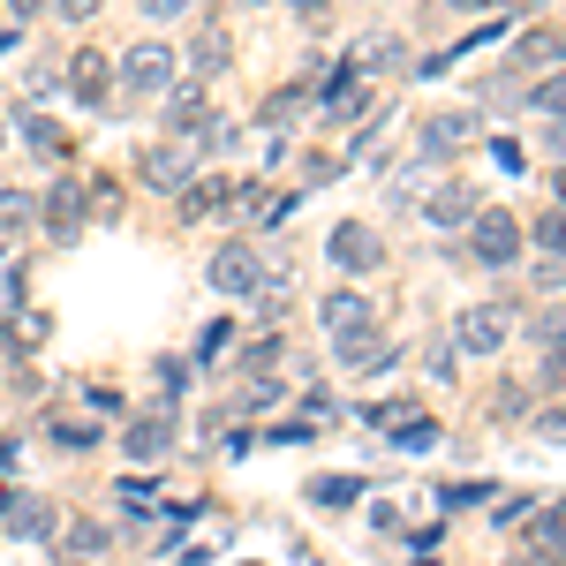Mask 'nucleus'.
I'll return each instance as SVG.
<instances>
[{"mask_svg": "<svg viewBox=\"0 0 566 566\" xmlns=\"http://www.w3.org/2000/svg\"><path fill=\"white\" fill-rule=\"evenodd\" d=\"M528 106H544L552 122H566V69L552 76V84H536V91H528Z\"/></svg>", "mask_w": 566, "mask_h": 566, "instance_id": "27", "label": "nucleus"}, {"mask_svg": "<svg viewBox=\"0 0 566 566\" xmlns=\"http://www.w3.org/2000/svg\"><path fill=\"white\" fill-rule=\"evenodd\" d=\"M528 333H536V348H544V355H559V363H566V310H544Z\"/></svg>", "mask_w": 566, "mask_h": 566, "instance_id": "24", "label": "nucleus"}, {"mask_svg": "<svg viewBox=\"0 0 566 566\" xmlns=\"http://www.w3.org/2000/svg\"><path fill=\"white\" fill-rule=\"evenodd\" d=\"M325 114H363V76H333V91H325Z\"/></svg>", "mask_w": 566, "mask_h": 566, "instance_id": "22", "label": "nucleus"}, {"mask_svg": "<svg viewBox=\"0 0 566 566\" xmlns=\"http://www.w3.org/2000/svg\"><path fill=\"white\" fill-rule=\"evenodd\" d=\"M310 106H317V91H295V84H287V91H272V98H264V122H303Z\"/></svg>", "mask_w": 566, "mask_h": 566, "instance_id": "18", "label": "nucleus"}, {"mask_svg": "<svg viewBox=\"0 0 566 566\" xmlns=\"http://www.w3.org/2000/svg\"><path fill=\"white\" fill-rule=\"evenodd\" d=\"M461 8H483V0H461Z\"/></svg>", "mask_w": 566, "mask_h": 566, "instance_id": "39", "label": "nucleus"}, {"mask_svg": "<svg viewBox=\"0 0 566 566\" xmlns=\"http://www.w3.org/2000/svg\"><path fill=\"white\" fill-rule=\"evenodd\" d=\"M23 136H31V151H39V159H69V136L53 129L45 114H31V122H23Z\"/></svg>", "mask_w": 566, "mask_h": 566, "instance_id": "20", "label": "nucleus"}, {"mask_svg": "<svg viewBox=\"0 0 566 566\" xmlns=\"http://www.w3.org/2000/svg\"><path fill=\"white\" fill-rule=\"evenodd\" d=\"M167 446H175V400H159L151 416H136L129 438H122V453H129V461H159Z\"/></svg>", "mask_w": 566, "mask_h": 566, "instance_id": "6", "label": "nucleus"}, {"mask_svg": "<svg viewBox=\"0 0 566 566\" xmlns=\"http://www.w3.org/2000/svg\"><path fill=\"white\" fill-rule=\"evenodd\" d=\"M53 8H61L69 23H84V15H98V0H53Z\"/></svg>", "mask_w": 566, "mask_h": 566, "instance_id": "35", "label": "nucleus"}, {"mask_svg": "<svg viewBox=\"0 0 566 566\" xmlns=\"http://www.w3.org/2000/svg\"><path fill=\"white\" fill-rule=\"evenodd\" d=\"M45 431H53V446H69V453H84V446H98V431H91L84 416H53Z\"/></svg>", "mask_w": 566, "mask_h": 566, "instance_id": "23", "label": "nucleus"}, {"mask_svg": "<svg viewBox=\"0 0 566 566\" xmlns=\"http://www.w3.org/2000/svg\"><path fill=\"white\" fill-rule=\"evenodd\" d=\"M205 280H212L219 295H258L264 264H258V250H250V242H227V250L212 258V272H205Z\"/></svg>", "mask_w": 566, "mask_h": 566, "instance_id": "5", "label": "nucleus"}, {"mask_svg": "<svg viewBox=\"0 0 566 566\" xmlns=\"http://www.w3.org/2000/svg\"><path fill=\"white\" fill-rule=\"evenodd\" d=\"M15 295H23V264H8V258H0V310L15 303Z\"/></svg>", "mask_w": 566, "mask_h": 566, "instance_id": "32", "label": "nucleus"}, {"mask_svg": "<svg viewBox=\"0 0 566 566\" xmlns=\"http://www.w3.org/2000/svg\"><path fill=\"white\" fill-rule=\"evenodd\" d=\"M295 8H317V0H295Z\"/></svg>", "mask_w": 566, "mask_h": 566, "instance_id": "40", "label": "nucleus"}, {"mask_svg": "<svg viewBox=\"0 0 566 566\" xmlns=\"http://www.w3.org/2000/svg\"><path fill=\"white\" fill-rule=\"evenodd\" d=\"M189 61H197V76H219V69L234 61V45H227V31H197V45H189Z\"/></svg>", "mask_w": 566, "mask_h": 566, "instance_id": "16", "label": "nucleus"}, {"mask_svg": "<svg viewBox=\"0 0 566 566\" xmlns=\"http://www.w3.org/2000/svg\"><path fill=\"white\" fill-rule=\"evenodd\" d=\"M122 84L136 91V98H159V91L175 84V45H159V39H144L122 53Z\"/></svg>", "mask_w": 566, "mask_h": 566, "instance_id": "3", "label": "nucleus"}, {"mask_svg": "<svg viewBox=\"0 0 566 566\" xmlns=\"http://www.w3.org/2000/svg\"><path fill=\"white\" fill-rule=\"evenodd\" d=\"M8 528L31 536V544H45V536H53V514H45L39 499H23V506H8Z\"/></svg>", "mask_w": 566, "mask_h": 566, "instance_id": "17", "label": "nucleus"}, {"mask_svg": "<svg viewBox=\"0 0 566 566\" xmlns=\"http://www.w3.org/2000/svg\"><path fill=\"white\" fill-rule=\"evenodd\" d=\"M506 340H514V310H499V303L461 310V325H453V355H499Z\"/></svg>", "mask_w": 566, "mask_h": 566, "instance_id": "1", "label": "nucleus"}, {"mask_svg": "<svg viewBox=\"0 0 566 566\" xmlns=\"http://www.w3.org/2000/svg\"><path fill=\"white\" fill-rule=\"evenodd\" d=\"M69 91H76V98H84V106H98V98H106V61H98V53H76V61H69Z\"/></svg>", "mask_w": 566, "mask_h": 566, "instance_id": "11", "label": "nucleus"}, {"mask_svg": "<svg viewBox=\"0 0 566 566\" xmlns=\"http://www.w3.org/2000/svg\"><path fill=\"white\" fill-rule=\"evenodd\" d=\"M469 258L491 264V272L514 264V258H522V219H514V212H476V219H469Z\"/></svg>", "mask_w": 566, "mask_h": 566, "instance_id": "2", "label": "nucleus"}, {"mask_svg": "<svg viewBox=\"0 0 566 566\" xmlns=\"http://www.w3.org/2000/svg\"><path fill=\"white\" fill-rule=\"evenodd\" d=\"M205 122H212V114H205V84H197V91H175V98H167V129L197 136Z\"/></svg>", "mask_w": 566, "mask_h": 566, "instance_id": "13", "label": "nucleus"}, {"mask_svg": "<svg viewBox=\"0 0 566 566\" xmlns=\"http://www.w3.org/2000/svg\"><path fill=\"white\" fill-rule=\"evenodd\" d=\"M552 197H559V205H566V159H559V167H552Z\"/></svg>", "mask_w": 566, "mask_h": 566, "instance_id": "37", "label": "nucleus"}, {"mask_svg": "<svg viewBox=\"0 0 566 566\" xmlns=\"http://www.w3.org/2000/svg\"><path fill=\"white\" fill-rule=\"evenodd\" d=\"M69 544H76V552H84V559H91V552H106V528H91V522H76V528H69Z\"/></svg>", "mask_w": 566, "mask_h": 566, "instance_id": "31", "label": "nucleus"}, {"mask_svg": "<svg viewBox=\"0 0 566 566\" xmlns=\"http://www.w3.org/2000/svg\"><path fill=\"white\" fill-rule=\"evenodd\" d=\"M325 258L340 264V272H355V280H363L370 264L386 258V242H378V227H363V219H340V227H333V242H325Z\"/></svg>", "mask_w": 566, "mask_h": 566, "instance_id": "4", "label": "nucleus"}, {"mask_svg": "<svg viewBox=\"0 0 566 566\" xmlns=\"http://www.w3.org/2000/svg\"><path fill=\"white\" fill-rule=\"evenodd\" d=\"M469 136H476V114H431L423 122V159H453Z\"/></svg>", "mask_w": 566, "mask_h": 566, "instance_id": "9", "label": "nucleus"}, {"mask_svg": "<svg viewBox=\"0 0 566 566\" xmlns=\"http://www.w3.org/2000/svg\"><path fill=\"white\" fill-rule=\"evenodd\" d=\"M536 431L552 438V446H566V408H552V416H544V423H536Z\"/></svg>", "mask_w": 566, "mask_h": 566, "instance_id": "34", "label": "nucleus"}, {"mask_svg": "<svg viewBox=\"0 0 566 566\" xmlns=\"http://www.w3.org/2000/svg\"><path fill=\"white\" fill-rule=\"evenodd\" d=\"M0 8H8V15H15V23H23V15H31V8H39V0H0Z\"/></svg>", "mask_w": 566, "mask_h": 566, "instance_id": "36", "label": "nucleus"}, {"mask_svg": "<svg viewBox=\"0 0 566 566\" xmlns=\"http://www.w3.org/2000/svg\"><path fill=\"white\" fill-rule=\"evenodd\" d=\"M536 544H544L552 559H566V506H559V514H544V522H536Z\"/></svg>", "mask_w": 566, "mask_h": 566, "instance_id": "28", "label": "nucleus"}, {"mask_svg": "<svg viewBox=\"0 0 566 566\" xmlns=\"http://www.w3.org/2000/svg\"><path fill=\"white\" fill-rule=\"evenodd\" d=\"M355 491H363L355 476H325V483H317V506H348Z\"/></svg>", "mask_w": 566, "mask_h": 566, "instance_id": "29", "label": "nucleus"}, {"mask_svg": "<svg viewBox=\"0 0 566 566\" xmlns=\"http://www.w3.org/2000/svg\"><path fill=\"white\" fill-rule=\"evenodd\" d=\"M0 144H8V122H0Z\"/></svg>", "mask_w": 566, "mask_h": 566, "instance_id": "41", "label": "nucleus"}, {"mask_svg": "<svg viewBox=\"0 0 566 566\" xmlns=\"http://www.w3.org/2000/svg\"><path fill=\"white\" fill-rule=\"evenodd\" d=\"M31 219H39V197H23V189H0V234L31 227Z\"/></svg>", "mask_w": 566, "mask_h": 566, "instance_id": "21", "label": "nucleus"}, {"mask_svg": "<svg viewBox=\"0 0 566 566\" xmlns=\"http://www.w3.org/2000/svg\"><path fill=\"white\" fill-rule=\"evenodd\" d=\"M423 219H431V227H469V219H476V197H469V189H446V197H423Z\"/></svg>", "mask_w": 566, "mask_h": 566, "instance_id": "12", "label": "nucleus"}, {"mask_svg": "<svg viewBox=\"0 0 566 566\" xmlns=\"http://www.w3.org/2000/svg\"><path fill=\"white\" fill-rule=\"evenodd\" d=\"M340 363H348V370H386L392 348H386V340H370V333H348V340H340Z\"/></svg>", "mask_w": 566, "mask_h": 566, "instance_id": "14", "label": "nucleus"}, {"mask_svg": "<svg viewBox=\"0 0 566 566\" xmlns=\"http://www.w3.org/2000/svg\"><path fill=\"white\" fill-rule=\"evenodd\" d=\"M136 8H144L151 23H175V15H189V8H197V0H136Z\"/></svg>", "mask_w": 566, "mask_h": 566, "instance_id": "30", "label": "nucleus"}, {"mask_svg": "<svg viewBox=\"0 0 566 566\" xmlns=\"http://www.w3.org/2000/svg\"><path fill=\"white\" fill-rule=\"evenodd\" d=\"M392 61H400V39H363V45H355V69H348V76H370V69H392Z\"/></svg>", "mask_w": 566, "mask_h": 566, "instance_id": "19", "label": "nucleus"}, {"mask_svg": "<svg viewBox=\"0 0 566 566\" xmlns=\"http://www.w3.org/2000/svg\"><path fill=\"white\" fill-rule=\"evenodd\" d=\"M136 175L151 181V189H181V181H197V144H159V151H144Z\"/></svg>", "mask_w": 566, "mask_h": 566, "instance_id": "7", "label": "nucleus"}, {"mask_svg": "<svg viewBox=\"0 0 566 566\" xmlns=\"http://www.w3.org/2000/svg\"><path fill=\"white\" fill-rule=\"evenodd\" d=\"M317 325H325L333 340H348V333H370V303H363L355 287H340V295H325V303H317Z\"/></svg>", "mask_w": 566, "mask_h": 566, "instance_id": "8", "label": "nucleus"}, {"mask_svg": "<svg viewBox=\"0 0 566 566\" xmlns=\"http://www.w3.org/2000/svg\"><path fill=\"white\" fill-rule=\"evenodd\" d=\"M491 98H499V106H522L528 91H522V76H491Z\"/></svg>", "mask_w": 566, "mask_h": 566, "instance_id": "33", "label": "nucleus"}, {"mask_svg": "<svg viewBox=\"0 0 566 566\" xmlns=\"http://www.w3.org/2000/svg\"><path fill=\"white\" fill-rule=\"evenodd\" d=\"M499 8H544V0H499Z\"/></svg>", "mask_w": 566, "mask_h": 566, "instance_id": "38", "label": "nucleus"}, {"mask_svg": "<svg viewBox=\"0 0 566 566\" xmlns=\"http://www.w3.org/2000/svg\"><path fill=\"white\" fill-rule=\"evenodd\" d=\"M536 242H544L552 258H566V205H552V212L536 219Z\"/></svg>", "mask_w": 566, "mask_h": 566, "instance_id": "26", "label": "nucleus"}, {"mask_svg": "<svg viewBox=\"0 0 566 566\" xmlns=\"http://www.w3.org/2000/svg\"><path fill=\"white\" fill-rule=\"evenodd\" d=\"M392 438H400L408 453H431V446H438V423H423V416H408V423H392Z\"/></svg>", "mask_w": 566, "mask_h": 566, "instance_id": "25", "label": "nucleus"}, {"mask_svg": "<svg viewBox=\"0 0 566 566\" xmlns=\"http://www.w3.org/2000/svg\"><path fill=\"white\" fill-rule=\"evenodd\" d=\"M219 197H234L219 175H205V181H181V212L189 219H205V212H219Z\"/></svg>", "mask_w": 566, "mask_h": 566, "instance_id": "15", "label": "nucleus"}, {"mask_svg": "<svg viewBox=\"0 0 566 566\" xmlns=\"http://www.w3.org/2000/svg\"><path fill=\"white\" fill-rule=\"evenodd\" d=\"M45 227H53V234H61V242H69V234H76V227H84V197H76V181H61V189H53V197H45Z\"/></svg>", "mask_w": 566, "mask_h": 566, "instance_id": "10", "label": "nucleus"}]
</instances>
